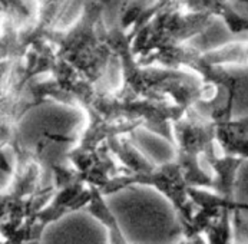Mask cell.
I'll return each instance as SVG.
<instances>
[{
    "mask_svg": "<svg viewBox=\"0 0 248 244\" xmlns=\"http://www.w3.org/2000/svg\"><path fill=\"white\" fill-rule=\"evenodd\" d=\"M107 144L113 157L125 168V174L112 178L101 190L102 194H113L135 184L154 187L172 203L181 228L191 223L195 204L188 197V184L177 163L154 165L129 141L118 137L109 138Z\"/></svg>",
    "mask_w": 248,
    "mask_h": 244,
    "instance_id": "cell-1",
    "label": "cell"
},
{
    "mask_svg": "<svg viewBox=\"0 0 248 244\" xmlns=\"http://www.w3.org/2000/svg\"><path fill=\"white\" fill-rule=\"evenodd\" d=\"M105 1L83 3L80 19L66 33H50L47 39L58 45V59L66 61L88 82L101 85L109 70L113 52L107 43L108 29L102 20Z\"/></svg>",
    "mask_w": 248,
    "mask_h": 244,
    "instance_id": "cell-2",
    "label": "cell"
},
{
    "mask_svg": "<svg viewBox=\"0 0 248 244\" xmlns=\"http://www.w3.org/2000/svg\"><path fill=\"white\" fill-rule=\"evenodd\" d=\"M211 23V15L188 10L185 1H164L158 15L134 37L132 52L137 58H145L161 49L181 46Z\"/></svg>",
    "mask_w": 248,
    "mask_h": 244,
    "instance_id": "cell-3",
    "label": "cell"
},
{
    "mask_svg": "<svg viewBox=\"0 0 248 244\" xmlns=\"http://www.w3.org/2000/svg\"><path fill=\"white\" fill-rule=\"evenodd\" d=\"M172 135L177 148V163L188 187L211 188L213 177L200 165V157L215 148V124L191 108L182 119L174 124Z\"/></svg>",
    "mask_w": 248,
    "mask_h": 244,
    "instance_id": "cell-4",
    "label": "cell"
},
{
    "mask_svg": "<svg viewBox=\"0 0 248 244\" xmlns=\"http://www.w3.org/2000/svg\"><path fill=\"white\" fill-rule=\"evenodd\" d=\"M231 108L215 106L211 119L215 124V142L221 146L224 155L248 160V115L232 119Z\"/></svg>",
    "mask_w": 248,
    "mask_h": 244,
    "instance_id": "cell-5",
    "label": "cell"
},
{
    "mask_svg": "<svg viewBox=\"0 0 248 244\" xmlns=\"http://www.w3.org/2000/svg\"><path fill=\"white\" fill-rule=\"evenodd\" d=\"M214 170L213 177V191L222 197L227 201H235L234 198V188H235V179L237 173L244 160L227 157V155H217L215 148L210 149L204 155Z\"/></svg>",
    "mask_w": 248,
    "mask_h": 244,
    "instance_id": "cell-6",
    "label": "cell"
},
{
    "mask_svg": "<svg viewBox=\"0 0 248 244\" xmlns=\"http://www.w3.org/2000/svg\"><path fill=\"white\" fill-rule=\"evenodd\" d=\"M185 7L192 12H205L211 16L221 17L228 31L234 35L248 32V17L235 12L228 1L221 0H202V1H185Z\"/></svg>",
    "mask_w": 248,
    "mask_h": 244,
    "instance_id": "cell-7",
    "label": "cell"
},
{
    "mask_svg": "<svg viewBox=\"0 0 248 244\" xmlns=\"http://www.w3.org/2000/svg\"><path fill=\"white\" fill-rule=\"evenodd\" d=\"M88 211L108 230V243L129 244L122 233V228L119 227L116 217L112 214L110 209L107 206L104 200V194L98 188H93V197H92V201L88 204Z\"/></svg>",
    "mask_w": 248,
    "mask_h": 244,
    "instance_id": "cell-8",
    "label": "cell"
},
{
    "mask_svg": "<svg viewBox=\"0 0 248 244\" xmlns=\"http://www.w3.org/2000/svg\"><path fill=\"white\" fill-rule=\"evenodd\" d=\"M149 1H124L119 10V28L124 32H131L141 20Z\"/></svg>",
    "mask_w": 248,
    "mask_h": 244,
    "instance_id": "cell-9",
    "label": "cell"
}]
</instances>
